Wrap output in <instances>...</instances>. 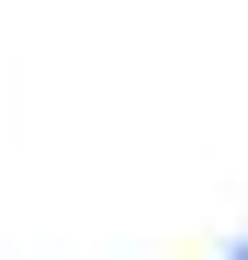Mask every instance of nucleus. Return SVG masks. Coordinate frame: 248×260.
<instances>
[{"instance_id":"obj_1","label":"nucleus","mask_w":248,"mask_h":260,"mask_svg":"<svg viewBox=\"0 0 248 260\" xmlns=\"http://www.w3.org/2000/svg\"><path fill=\"white\" fill-rule=\"evenodd\" d=\"M237 260H248V249H237Z\"/></svg>"}]
</instances>
